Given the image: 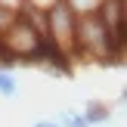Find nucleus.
Returning a JSON list of instances; mask_svg holds the SVG:
<instances>
[{"mask_svg":"<svg viewBox=\"0 0 127 127\" xmlns=\"http://www.w3.org/2000/svg\"><path fill=\"white\" fill-rule=\"evenodd\" d=\"M47 37L56 43L59 50H65L74 59V34H78V12L65 3V0H56L53 6H47Z\"/></svg>","mask_w":127,"mask_h":127,"instance_id":"f257e3e1","label":"nucleus"},{"mask_svg":"<svg viewBox=\"0 0 127 127\" xmlns=\"http://www.w3.org/2000/svg\"><path fill=\"white\" fill-rule=\"evenodd\" d=\"M84 118H87V124H105L112 118V112H109V105L105 102H99V99H90L87 102V109H84Z\"/></svg>","mask_w":127,"mask_h":127,"instance_id":"f03ea898","label":"nucleus"},{"mask_svg":"<svg viewBox=\"0 0 127 127\" xmlns=\"http://www.w3.org/2000/svg\"><path fill=\"white\" fill-rule=\"evenodd\" d=\"M0 96L3 99H16L19 96V81L6 65H0Z\"/></svg>","mask_w":127,"mask_h":127,"instance_id":"7ed1b4c3","label":"nucleus"},{"mask_svg":"<svg viewBox=\"0 0 127 127\" xmlns=\"http://www.w3.org/2000/svg\"><path fill=\"white\" fill-rule=\"evenodd\" d=\"M56 121H59L62 127H90V124H87V118H84V112H71V109L59 112Z\"/></svg>","mask_w":127,"mask_h":127,"instance_id":"20e7f679","label":"nucleus"},{"mask_svg":"<svg viewBox=\"0 0 127 127\" xmlns=\"http://www.w3.org/2000/svg\"><path fill=\"white\" fill-rule=\"evenodd\" d=\"M31 127H62L59 121H50V118H40V121H34Z\"/></svg>","mask_w":127,"mask_h":127,"instance_id":"39448f33","label":"nucleus"},{"mask_svg":"<svg viewBox=\"0 0 127 127\" xmlns=\"http://www.w3.org/2000/svg\"><path fill=\"white\" fill-rule=\"evenodd\" d=\"M0 3H3V6H12V9H22L25 0H0Z\"/></svg>","mask_w":127,"mask_h":127,"instance_id":"423d86ee","label":"nucleus"},{"mask_svg":"<svg viewBox=\"0 0 127 127\" xmlns=\"http://www.w3.org/2000/svg\"><path fill=\"white\" fill-rule=\"evenodd\" d=\"M121 102H127V87H124V90H121Z\"/></svg>","mask_w":127,"mask_h":127,"instance_id":"0eeeda50","label":"nucleus"}]
</instances>
